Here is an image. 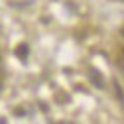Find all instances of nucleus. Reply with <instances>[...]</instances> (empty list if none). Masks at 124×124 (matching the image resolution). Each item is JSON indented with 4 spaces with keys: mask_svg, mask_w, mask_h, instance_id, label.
Here are the masks:
<instances>
[{
    "mask_svg": "<svg viewBox=\"0 0 124 124\" xmlns=\"http://www.w3.org/2000/svg\"><path fill=\"white\" fill-rule=\"evenodd\" d=\"M16 54H17L19 59L24 60V59L28 57V46H26V45H19V46H17V50H16Z\"/></svg>",
    "mask_w": 124,
    "mask_h": 124,
    "instance_id": "1",
    "label": "nucleus"
},
{
    "mask_svg": "<svg viewBox=\"0 0 124 124\" xmlns=\"http://www.w3.org/2000/svg\"><path fill=\"white\" fill-rule=\"evenodd\" d=\"M0 124H7V122H5V119H0Z\"/></svg>",
    "mask_w": 124,
    "mask_h": 124,
    "instance_id": "2",
    "label": "nucleus"
},
{
    "mask_svg": "<svg viewBox=\"0 0 124 124\" xmlns=\"http://www.w3.org/2000/svg\"><path fill=\"white\" fill-rule=\"evenodd\" d=\"M122 33H124V31H122Z\"/></svg>",
    "mask_w": 124,
    "mask_h": 124,
    "instance_id": "3",
    "label": "nucleus"
}]
</instances>
